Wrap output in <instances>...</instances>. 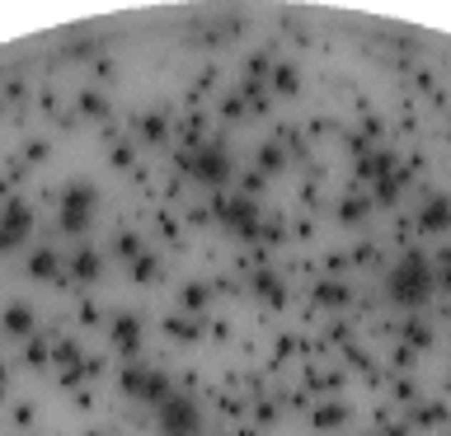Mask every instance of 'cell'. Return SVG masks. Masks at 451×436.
<instances>
[{
    "label": "cell",
    "instance_id": "1",
    "mask_svg": "<svg viewBox=\"0 0 451 436\" xmlns=\"http://www.w3.org/2000/svg\"><path fill=\"white\" fill-rule=\"evenodd\" d=\"M395 296L400 301H423L428 296V268H423V258H405L400 272H395Z\"/></svg>",
    "mask_w": 451,
    "mask_h": 436
},
{
    "label": "cell",
    "instance_id": "2",
    "mask_svg": "<svg viewBox=\"0 0 451 436\" xmlns=\"http://www.w3.org/2000/svg\"><path fill=\"white\" fill-rule=\"evenodd\" d=\"M193 427H198V413H193V403H188V399H169V403H165V432L183 436V432H193Z\"/></svg>",
    "mask_w": 451,
    "mask_h": 436
},
{
    "label": "cell",
    "instance_id": "3",
    "mask_svg": "<svg viewBox=\"0 0 451 436\" xmlns=\"http://www.w3.org/2000/svg\"><path fill=\"white\" fill-rule=\"evenodd\" d=\"M85 202H90V192H80V197L71 192V197H66V225H71V230L85 225Z\"/></svg>",
    "mask_w": 451,
    "mask_h": 436
},
{
    "label": "cell",
    "instance_id": "4",
    "mask_svg": "<svg viewBox=\"0 0 451 436\" xmlns=\"http://www.w3.org/2000/svg\"><path fill=\"white\" fill-rule=\"evenodd\" d=\"M198 179H221V160L216 155H207V160H198V169H193Z\"/></svg>",
    "mask_w": 451,
    "mask_h": 436
},
{
    "label": "cell",
    "instance_id": "5",
    "mask_svg": "<svg viewBox=\"0 0 451 436\" xmlns=\"http://www.w3.org/2000/svg\"><path fill=\"white\" fill-rule=\"evenodd\" d=\"M5 324H10L14 333H24V328H29V310H24V305H14V310L5 314Z\"/></svg>",
    "mask_w": 451,
    "mask_h": 436
}]
</instances>
